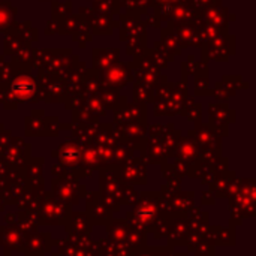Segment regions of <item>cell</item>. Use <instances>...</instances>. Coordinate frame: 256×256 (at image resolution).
<instances>
[{"instance_id": "obj_1", "label": "cell", "mask_w": 256, "mask_h": 256, "mask_svg": "<svg viewBox=\"0 0 256 256\" xmlns=\"http://www.w3.org/2000/svg\"><path fill=\"white\" fill-rule=\"evenodd\" d=\"M36 86L34 82L30 80V78H18L14 84H12V92L15 93V96H20V98H27L30 96L33 92H34Z\"/></svg>"}]
</instances>
